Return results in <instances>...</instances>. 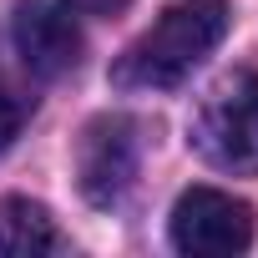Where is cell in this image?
Instances as JSON below:
<instances>
[{
    "label": "cell",
    "mask_w": 258,
    "mask_h": 258,
    "mask_svg": "<svg viewBox=\"0 0 258 258\" xmlns=\"http://www.w3.org/2000/svg\"><path fill=\"white\" fill-rule=\"evenodd\" d=\"M192 152L218 172H258V71L218 76L187 121Z\"/></svg>",
    "instance_id": "7a4b0ae2"
},
{
    "label": "cell",
    "mask_w": 258,
    "mask_h": 258,
    "mask_svg": "<svg viewBox=\"0 0 258 258\" xmlns=\"http://www.w3.org/2000/svg\"><path fill=\"white\" fill-rule=\"evenodd\" d=\"M16 126H21V106H16V96L6 91V81H0V147L16 137Z\"/></svg>",
    "instance_id": "52a82bcc"
},
{
    "label": "cell",
    "mask_w": 258,
    "mask_h": 258,
    "mask_svg": "<svg viewBox=\"0 0 258 258\" xmlns=\"http://www.w3.org/2000/svg\"><path fill=\"white\" fill-rule=\"evenodd\" d=\"M137 162H142L137 126L126 116H96L76 147V182H81L86 203L116 208L137 182Z\"/></svg>",
    "instance_id": "277c9868"
},
{
    "label": "cell",
    "mask_w": 258,
    "mask_h": 258,
    "mask_svg": "<svg viewBox=\"0 0 258 258\" xmlns=\"http://www.w3.org/2000/svg\"><path fill=\"white\" fill-rule=\"evenodd\" d=\"M16 51L31 76L56 81L81 61V31L66 0H21L16 6Z\"/></svg>",
    "instance_id": "5b68a950"
},
{
    "label": "cell",
    "mask_w": 258,
    "mask_h": 258,
    "mask_svg": "<svg viewBox=\"0 0 258 258\" xmlns=\"http://www.w3.org/2000/svg\"><path fill=\"white\" fill-rule=\"evenodd\" d=\"M228 0H177L152 31H142L126 56L111 66V81L121 91H167L187 81L228 36Z\"/></svg>",
    "instance_id": "6da1fadb"
},
{
    "label": "cell",
    "mask_w": 258,
    "mask_h": 258,
    "mask_svg": "<svg viewBox=\"0 0 258 258\" xmlns=\"http://www.w3.org/2000/svg\"><path fill=\"white\" fill-rule=\"evenodd\" d=\"M71 11H81V16H116V11H126L132 0H66Z\"/></svg>",
    "instance_id": "ba28073f"
},
{
    "label": "cell",
    "mask_w": 258,
    "mask_h": 258,
    "mask_svg": "<svg viewBox=\"0 0 258 258\" xmlns=\"http://www.w3.org/2000/svg\"><path fill=\"white\" fill-rule=\"evenodd\" d=\"M253 243V208L218 187H187L172 208V248L192 258H228Z\"/></svg>",
    "instance_id": "3957f363"
},
{
    "label": "cell",
    "mask_w": 258,
    "mask_h": 258,
    "mask_svg": "<svg viewBox=\"0 0 258 258\" xmlns=\"http://www.w3.org/2000/svg\"><path fill=\"white\" fill-rule=\"evenodd\" d=\"M61 248L51 213L31 198H0V258H36Z\"/></svg>",
    "instance_id": "8992f818"
}]
</instances>
